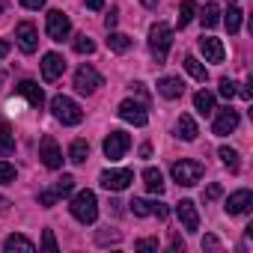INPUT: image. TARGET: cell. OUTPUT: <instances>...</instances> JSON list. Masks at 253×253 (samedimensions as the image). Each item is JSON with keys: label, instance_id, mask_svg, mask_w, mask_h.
<instances>
[{"label": "cell", "instance_id": "6da1fadb", "mask_svg": "<svg viewBox=\"0 0 253 253\" xmlns=\"http://www.w3.org/2000/svg\"><path fill=\"white\" fill-rule=\"evenodd\" d=\"M69 209H72L75 220H81V223H95V217H98V200H95L92 191H81V194H75Z\"/></svg>", "mask_w": 253, "mask_h": 253}, {"label": "cell", "instance_id": "7a4b0ae2", "mask_svg": "<svg viewBox=\"0 0 253 253\" xmlns=\"http://www.w3.org/2000/svg\"><path fill=\"white\" fill-rule=\"evenodd\" d=\"M170 45H173V30H170L167 24H161V21L152 24V27H149V51H152V57H155L158 63L167 60Z\"/></svg>", "mask_w": 253, "mask_h": 253}, {"label": "cell", "instance_id": "3957f363", "mask_svg": "<svg viewBox=\"0 0 253 253\" xmlns=\"http://www.w3.org/2000/svg\"><path fill=\"white\" fill-rule=\"evenodd\" d=\"M51 113H54L63 125H78V122H84V110H81L78 101H72L69 95H54V98H51Z\"/></svg>", "mask_w": 253, "mask_h": 253}, {"label": "cell", "instance_id": "277c9868", "mask_svg": "<svg viewBox=\"0 0 253 253\" xmlns=\"http://www.w3.org/2000/svg\"><path fill=\"white\" fill-rule=\"evenodd\" d=\"M173 182L179 185V188H194L200 179H203V164L200 161H191V158H182V161H176L173 164Z\"/></svg>", "mask_w": 253, "mask_h": 253}, {"label": "cell", "instance_id": "5b68a950", "mask_svg": "<svg viewBox=\"0 0 253 253\" xmlns=\"http://www.w3.org/2000/svg\"><path fill=\"white\" fill-rule=\"evenodd\" d=\"M45 30H48V36H51V42H63V39H69V33H72V21H69L66 12L51 9L48 18H45Z\"/></svg>", "mask_w": 253, "mask_h": 253}, {"label": "cell", "instance_id": "8992f818", "mask_svg": "<svg viewBox=\"0 0 253 253\" xmlns=\"http://www.w3.org/2000/svg\"><path fill=\"white\" fill-rule=\"evenodd\" d=\"M98 86H101V75H98L92 66H81V69L75 72V89H78L81 95H92Z\"/></svg>", "mask_w": 253, "mask_h": 253}, {"label": "cell", "instance_id": "52a82bcc", "mask_svg": "<svg viewBox=\"0 0 253 253\" xmlns=\"http://www.w3.org/2000/svg\"><path fill=\"white\" fill-rule=\"evenodd\" d=\"M128 146H131V137L125 134V131H110V134L104 137V155H107L110 161H119L125 152H128Z\"/></svg>", "mask_w": 253, "mask_h": 253}, {"label": "cell", "instance_id": "ba28073f", "mask_svg": "<svg viewBox=\"0 0 253 253\" xmlns=\"http://www.w3.org/2000/svg\"><path fill=\"white\" fill-rule=\"evenodd\" d=\"M98 182H101V188H107V191H125V188L134 182V173H131V170H104V173L98 176Z\"/></svg>", "mask_w": 253, "mask_h": 253}, {"label": "cell", "instance_id": "9c48e42d", "mask_svg": "<svg viewBox=\"0 0 253 253\" xmlns=\"http://www.w3.org/2000/svg\"><path fill=\"white\" fill-rule=\"evenodd\" d=\"M39 158H42V164H45L48 170L63 167V152H60V146H57V140H54L51 134L42 137V143H39Z\"/></svg>", "mask_w": 253, "mask_h": 253}, {"label": "cell", "instance_id": "30bf717a", "mask_svg": "<svg viewBox=\"0 0 253 253\" xmlns=\"http://www.w3.org/2000/svg\"><path fill=\"white\" fill-rule=\"evenodd\" d=\"M119 116H122L125 122H131V125H146V122H149L146 104H140V101H134V98H125V101L119 104Z\"/></svg>", "mask_w": 253, "mask_h": 253}, {"label": "cell", "instance_id": "8fae6325", "mask_svg": "<svg viewBox=\"0 0 253 253\" xmlns=\"http://www.w3.org/2000/svg\"><path fill=\"white\" fill-rule=\"evenodd\" d=\"M128 206H131V214H134V217H149V214H158V220H167V214H170L164 203H152V200H137V197H134Z\"/></svg>", "mask_w": 253, "mask_h": 253}, {"label": "cell", "instance_id": "7c38bea8", "mask_svg": "<svg viewBox=\"0 0 253 253\" xmlns=\"http://www.w3.org/2000/svg\"><path fill=\"white\" fill-rule=\"evenodd\" d=\"M176 217H179V223H182L188 232H197V229H200V211H197L194 200H182V203H176Z\"/></svg>", "mask_w": 253, "mask_h": 253}, {"label": "cell", "instance_id": "4fadbf2b", "mask_svg": "<svg viewBox=\"0 0 253 253\" xmlns=\"http://www.w3.org/2000/svg\"><path fill=\"white\" fill-rule=\"evenodd\" d=\"M235 128H238V110H232V107L217 110V119H214V125H211V131H214L217 137H226V134H232Z\"/></svg>", "mask_w": 253, "mask_h": 253}, {"label": "cell", "instance_id": "5bb4252c", "mask_svg": "<svg viewBox=\"0 0 253 253\" xmlns=\"http://www.w3.org/2000/svg\"><path fill=\"white\" fill-rule=\"evenodd\" d=\"M15 39H18V48H21L24 54H33V51L39 48V33H36V27H33L30 21H21V24L15 27Z\"/></svg>", "mask_w": 253, "mask_h": 253}, {"label": "cell", "instance_id": "9a60e30c", "mask_svg": "<svg viewBox=\"0 0 253 253\" xmlns=\"http://www.w3.org/2000/svg\"><path fill=\"white\" fill-rule=\"evenodd\" d=\"M250 206H253V194H250L247 188H241V191L229 194V200H226V214H247Z\"/></svg>", "mask_w": 253, "mask_h": 253}, {"label": "cell", "instance_id": "2e32d148", "mask_svg": "<svg viewBox=\"0 0 253 253\" xmlns=\"http://www.w3.org/2000/svg\"><path fill=\"white\" fill-rule=\"evenodd\" d=\"M63 72H66V60H63L57 51H51V54L42 57V78H45V81H57Z\"/></svg>", "mask_w": 253, "mask_h": 253}, {"label": "cell", "instance_id": "e0dca14e", "mask_svg": "<svg viewBox=\"0 0 253 253\" xmlns=\"http://www.w3.org/2000/svg\"><path fill=\"white\" fill-rule=\"evenodd\" d=\"M200 51H203V57L209 60V63H223V45H220V39H214V36H203L200 39Z\"/></svg>", "mask_w": 253, "mask_h": 253}, {"label": "cell", "instance_id": "ac0fdd59", "mask_svg": "<svg viewBox=\"0 0 253 253\" xmlns=\"http://www.w3.org/2000/svg\"><path fill=\"white\" fill-rule=\"evenodd\" d=\"M143 185H146V191L149 194H164V188H167V182H164V173L161 170H155V167H146L143 170Z\"/></svg>", "mask_w": 253, "mask_h": 253}, {"label": "cell", "instance_id": "d6986e66", "mask_svg": "<svg viewBox=\"0 0 253 253\" xmlns=\"http://www.w3.org/2000/svg\"><path fill=\"white\" fill-rule=\"evenodd\" d=\"M18 92H21L33 107H42V104H45V92H42V86L33 84V81H21V84H18Z\"/></svg>", "mask_w": 253, "mask_h": 253}, {"label": "cell", "instance_id": "ffe728a7", "mask_svg": "<svg viewBox=\"0 0 253 253\" xmlns=\"http://www.w3.org/2000/svg\"><path fill=\"white\" fill-rule=\"evenodd\" d=\"M158 92L164 98H179L185 92V84H182V78H161L158 81Z\"/></svg>", "mask_w": 253, "mask_h": 253}, {"label": "cell", "instance_id": "44dd1931", "mask_svg": "<svg viewBox=\"0 0 253 253\" xmlns=\"http://www.w3.org/2000/svg\"><path fill=\"white\" fill-rule=\"evenodd\" d=\"M15 152V134L9 128V122L0 116V155H12Z\"/></svg>", "mask_w": 253, "mask_h": 253}, {"label": "cell", "instance_id": "7402d4cb", "mask_svg": "<svg viewBox=\"0 0 253 253\" xmlns=\"http://www.w3.org/2000/svg\"><path fill=\"white\" fill-rule=\"evenodd\" d=\"M176 128H179V137L182 140H188V143H194L197 140V122H194V116H188V113H182L179 116V125H176Z\"/></svg>", "mask_w": 253, "mask_h": 253}, {"label": "cell", "instance_id": "603a6c76", "mask_svg": "<svg viewBox=\"0 0 253 253\" xmlns=\"http://www.w3.org/2000/svg\"><path fill=\"white\" fill-rule=\"evenodd\" d=\"M194 107H197L200 116H211V113H214V95H211L209 89H200V92L194 95Z\"/></svg>", "mask_w": 253, "mask_h": 253}, {"label": "cell", "instance_id": "cb8c5ba5", "mask_svg": "<svg viewBox=\"0 0 253 253\" xmlns=\"http://www.w3.org/2000/svg\"><path fill=\"white\" fill-rule=\"evenodd\" d=\"M3 250H9V253H12V250H24V253H33V250H36V244H33L27 235H9V238L3 241Z\"/></svg>", "mask_w": 253, "mask_h": 253}, {"label": "cell", "instance_id": "d4e9b609", "mask_svg": "<svg viewBox=\"0 0 253 253\" xmlns=\"http://www.w3.org/2000/svg\"><path fill=\"white\" fill-rule=\"evenodd\" d=\"M185 69H188V75H191L194 81H200V84L209 81V69H206L197 57H185Z\"/></svg>", "mask_w": 253, "mask_h": 253}, {"label": "cell", "instance_id": "484cf974", "mask_svg": "<svg viewBox=\"0 0 253 253\" xmlns=\"http://www.w3.org/2000/svg\"><path fill=\"white\" fill-rule=\"evenodd\" d=\"M86 158H89V143H86V140H75V143L69 146V161L84 164Z\"/></svg>", "mask_w": 253, "mask_h": 253}, {"label": "cell", "instance_id": "4316f807", "mask_svg": "<svg viewBox=\"0 0 253 253\" xmlns=\"http://www.w3.org/2000/svg\"><path fill=\"white\" fill-rule=\"evenodd\" d=\"M107 48L116 51V54H125V51L131 48V39L125 36V33H110V36H107Z\"/></svg>", "mask_w": 253, "mask_h": 253}, {"label": "cell", "instance_id": "83f0119b", "mask_svg": "<svg viewBox=\"0 0 253 253\" xmlns=\"http://www.w3.org/2000/svg\"><path fill=\"white\" fill-rule=\"evenodd\" d=\"M241 15H244V12H241L238 6H229V9H226V18H223V21H226V30H229V33H238V30H241Z\"/></svg>", "mask_w": 253, "mask_h": 253}, {"label": "cell", "instance_id": "f1b7e54d", "mask_svg": "<svg viewBox=\"0 0 253 253\" xmlns=\"http://www.w3.org/2000/svg\"><path fill=\"white\" fill-rule=\"evenodd\" d=\"M217 155H220V161H223V164H226L232 173H238L241 161H238V152H235V149H229V146H220V152H217Z\"/></svg>", "mask_w": 253, "mask_h": 253}, {"label": "cell", "instance_id": "f546056e", "mask_svg": "<svg viewBox=\"0 0 253 253\" xmlns=\"http://www.w3.org/2000/svg\"><path fill=\"white\" fill-rule=\"evenodd\" d=\"M191 18H194V0H182L176 24H179V27H188V24H191Z\"/></svg>", "mask_w": 253, "mask_h": 253}, {"label": "cell", "instance_id": "4dcf8cb0", "mask_svg": "<svg viewBox=\"0 0 253 253\" xmlns=\"http://www.w3.org/2000/svg\"><path fill=\"white\" fill-rule=\"evenodd\" d=\"M200 21H203V27H214V24L220 21V9H217L214 3H209V6L203 9V15H200Z\"/></svg>", "mask_w": 253, "mask_h": 253}, {"label": "cell", "instance_id": "1f68e13d", "mask_svg": "<svg viewBox=\"0 0 253 253\" xmlns=\"http://www.w3.org/2000/svg\"><path fill=\"white\" fill-rule=\"evenodd\" d=\"M54 191H57V197H66V194H72L75 191V176H60L57 179V185H54Z\"/></svg>", "mask_w": 253, "mask_h": 253}, {"label": "cell", "instance_id": "d6a6232c", "mask_svg": "<svg viewBox=\"0 0 253 253\" xmlns=\"http://www.w3.org/2000/svg\"><path fill=\"white\" fill-rule=\"evenodd\" d=\"M15 182V167L9 161H0V185H9Z\"/></svg>", "mask_w": 253, "mask_h": 253}, {"label": "cell", "instance_id": "836d02e7", "mask_svg": "<svg viewBox=\"0 0 253 253\" xmlns=\"http://www.w3.org/2000/svg\"><path fill=\"white\" fill-rule=\"evenodd\" d=\"M75 51H78V54H92V51H95V42H92L89 36H78V39H75Z\"/></svg>", "mask_w": 253, "mask_h": 253}, {"label": "cell", "instance_id": "e575fe53", "mask_svg": "<svg viewBox=\"0 0 253 253\" xmlns=\"http://www.w3.org/2000/svg\"><path fill=\"white\" fill-rule=\"evenodd\" d=\"M57 191H42L39 194V206H45V209H51V206H57Z\"/></svg>", "mask_w": 253, "mask_h": 253}, {"label": "cell", "instance_id": "d590c367", "mask_svg": "<svg viewBox=\"0 0 253 253\" xmlns=\"http://www.w3.org/2000/svg\"><path fill=\"white\" fill-rule=\"evenodd\" d=\"M235 92H238V89H235V81L223 78V81H220V95H223V98H232Z\"/></svg>", "mask_w": 253, "mask_h": 253}, {"label": "cell", "instance_id": "8d00e7d4", "mask_svg": "<svg viewBox=\"0 0 253 253\" xmlns=\"http://www.w3.org/2000/svg\"><path fill=\"white\" fill-rule=\"evenodd\" d=\"M42 247H45V250H57V238H54V232H51V229H45V232H42Z\"/></svg>", "mask_w": 253, "mask_h": 253}, {"label": "cell", "instance_id": "74e56055", "mask_svg": "<svg viewBox=\"0 0 253 253\" xmlns=\"http://www.w3.org/2000/svg\"><path fill=\"white\" fill-rule=\"evenodd\" d=\"M134 247H137V250H158V241H155V238H140Z\"/></svg>", "mask_w": 253, "mask_h": 253}, {"label": "cell", "instance_id": "f35d334b", "mask_svg": "<svg viewBox=\"0 0 253 253\" xmlns=\"http://www.w3.org/2000/svg\"><path fill=\"white\" fill-rule=\"evenodd\" d=\"M21 6H24V9H42L45 0H21Z\"/></svg>", "mask_w": 253, "mask_h": 253}, {"label": "cell", "instance_id": "ab89813d", "mask_svg": "<svg viewBox=\"0 0 253 253\" xmlns=\"http://www.w3.org/2000/svg\"><path fill=\"white\" fill-rule=\"evenodd\" d=\"M116 21H119V12H116V9H110V15L104 18V24H107V30H113V27H116Z\"/></svg>", "mask_w": 253, "mask_h": 253}, {"label": "cell", "instance_id": "60d3db41", "mask_svg": "<svg viewBox=\"0 0 253 253\" xmlns=\"http://www.w3.org/2000/svg\"><path fill=\"white\" fill-rule=\"evenodd\" d=\"M220 197V185L214 182V185H209V191H206V200H217Z\"/></svg>", "mask_w": 253, "mask_h": 253}, {"label": "cell", "instance_id": "b9f144b4", "mask_svg": "<svg viewBox=\"0 0 253 253\" xmlns=\"http://www.w3.org/2000/svg\"><path fill=\"white\" fill-rule=\"evenodd\" d=\"M107 241H119V232H98V244H107Z\"/></svg>", "mask_w": 253, "mask_h": 253}, {"label": "cell", "instance_id": "7bdbcfd3", "mask_svg": "<svg viewBox=\"0 0 253 253\" xmlns=\"http://www.w3.org/2000/svg\"><path fill=\"white\" fill-rule=\"evenodd\" d=\"M206 247H209V250H214V247H220V244H217V238H214V235H206V238H203V250H206Z\"/></svg>", "mask_w": 253, "mask_h": 253}, {"label": "cell", "instance_id": "ee69618b", "mask_svg": "<svg viewBox=\"0 0 253 253\" xmlns=\"http://www.w3.org/2000/svg\"><path fill=\"white\" fill-rule=\"evenodd\" d=\"M84 3H86V6H89V9H95V12H98V9H101V6H104V0H84Z\"/></svg>", "mask_w": 253, "mask_h": 253}, {"label": "cell", "instance_id": "f6af8a7d", "mask_svg": "<svg viewBox=\"0 0 253 253\" xmlns=\"http://www.w3.org/2000/svg\"><path fill=\"white\" fill-rule=\"evenodd\" d=\"M9 54V42H3V39H0V60H3Z\"/></svg>", "mask_w": 253, "mask_h": 253}, {"label": "cell", "instance_id": "bcb514c9", "mask_svg": "<svg viewBox=\"0 0 253 253\" xmlns=\"http://www.w3.org/2000/svg\"><path fill=\"white\" fill-rule=\"evenodd\" d=\"M149 152H152V146H149V143H143V146H140V155H143V158H149Z\"/></svg>", "mask_w": 253, "mask_h": 253}, {"label": "cell", "instance_id": "7dc6e473", "mask_svg": "<svg viewBox=\"0 0 253 253\" xmlns=\"http://www.w3.org/2000/svg\"><path fill=\"white\" fill-rule=\"evenodd\" d=\"M6 209H9V203H6V200H3V197H0V214H3V211H6Z\"/></svg>", "mask_w": 253, "mask_h": 253}, {"label": "cell", "instance_id": "c3c4849f", "mask_svg": "<svg viewBox=\"0 0 253 253\" xmlns=\"http://www.w3.org/2000/svg\"><path fill=\"white\" fill-rule=\"evenodd\" d=\"M143 3H146V6H155V3H158V0H143Z\"/></svg>", "mask_w": 253, "mask_h": 253}]
</instances>
